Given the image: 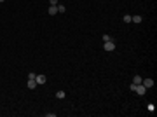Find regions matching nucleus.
<instances>
[{
	"label": "nucleus",
	"mask_w": 157,
	"mask_h": 117,
	"mask_svg": "<svg viewBox=\"0 0 157 117\" xmlns=\"http://www.w3.org/2000/svg\"><path fill=\"white\" fill-rule=\"evenodd\" d=\"M134 93H138L140 96H143V94L147 93V88L143 86V84H136V89H134Z\"/></svg>",
	"instance_id": "1"
},
{
	"label": "nucleus",
	"mask_w": 157,
	"mask_h": 117,
	"mask_svg": "<svg viewBox=\"0 0 157 117\" xmlns=\"http://www.w3.org/2000/svg\"><path fill=\"white\" fill-rule=\"evenodd\" d=\"M47 12H49L51 16H56V14H58V5H49Z\"/></svg>",
	"instance_id": "4"
},
{
	"label": "nucleus",
	"mask_w": 157,
	"mask_h": 117,
	"mask_svg": "<svg viewBox=\"0 0 157 117\" xmlns=\"http://www.w3.org/2000/svg\"><path fill=\"white\" fill-rule=\"evenodd\" d=\"M131 21H133V23H141V16H138V14L131 16Z\"/></svg>",
	"instance_id": "7"
},
{
	"label": "nucleus",
	"mask_w": 157,
	"mask_h": 117,
	"mask_svg": "<svg viewBox=\"0 0 157 117\" xmlns=\"http://www.w3.org/2000/svg\"><path fill=\"white\" fill-rule=\"evenodd\" d=\"M49 5H58V0H49Z\"/></svg>",
	"instance_id": "12"
},
{
	"label": "nucleus",
	"mask_w": 157,
	"mask_h": 117,
	"mask_svg": "<svg viewBox=\"0 0 157 117\" xmlns=\"http://www.w3.org/2000/svg\"><path fill=\"white\" fill-rule=\"evenodd\" d=\"M46 80H47V79H46V75H42V73L35 77V82H37V84H46Z\"/></svg>",
	"instance_id": "5"
},
{
	"label": "nucleus",
	"mask_w": 157,
	"mask_h": 117,
	"mask_svg": "<svg viewBox=\"0 0 157 117\" xmlns=\"http://www.w3.org/2000/svg\"><path fill=\"white\" fill-rule=\"evenodd\" d=\"M2 2H5V0H0V4H2Z\"/></svg>",
	"instance_id": "14"
},
{
	"label": "nucleus",
	"mask_w": 157,
	"mask_h": 117,
	"mask_svg": "<svg viewBox=\"0 0 157 117\" xmlns=\"http://www.w3.org/2000/svg\"><path fill=\"white\" fill-rule=\"evenodd\" d=\"M56 98L63 100V98H65V91H58V93H56Z\"/></svg>",
	"instance_id": "9"
},
{
	"label": "nucleus",
	"mask_w": 157,
	"mask_h": 117,
	"mask_svg": "<svg viewBox=\"0 0 157 117\" xmlns=\"http://www.w3.org/2000/svg\"><path fill=\"white\" fill-rule=\"evenodd\" d=\"M65 10H66V9H65V5H58V12H59V14H63Z\"/></svg>",
	"instance_id": "10"
},
{
	"label": "nucleus",
	"mask_w": 157,
	"mask_h": 117,
	"mask_svg": "<svg viewBox=\"0 0 157 117\" xmlns=\"http://www.w3.org/2000/svg\"><path fill=\"white\" fill-rule=\"evenodd\" d=\"M141 80H143V79H141L140 75H134V77H133V84H141Z\"/></svg>",
	"instance_id": "8"
},
{
	"label": "nucleus",
	"mask_w": 157,
	"mask_h": 117,
	"mask_svg": "<svg viewBox=\"0 0 157 117\" xmlns=\"http://www.w3.org/2000/svg\"><path fill=\"white\" fill-rule=\"evenodd\" d=\"M115 49V42H113V39H110L108 42H105V51H113Z\"/></svg>",
	"instance_id": "2"
},
{
	"label": "nucleus",
	"mask_w": 157,
	"mask_h": 117,
	"mask_svg": "<svg viewBox=\"0 0 157 117\" xmlns=\"http://www.w3.org/2000/svg\"><path fill=\"white\" fill-rule=\"evenodd\" d=\"M124 23H131V16H129V14L124 16Z\"/></svg>",
	"instance_id": "11"
},
{
	"label": "nucleus",
	"mask_w": 157,
	"mask_h": 117,
	"mask_svg": "<svg viewBox=\"0 0 157 117\" xmlns=\"http://www.w3.org/2000/svg\"><path fill=\"white\" fill-rule=\"evenodd\" d=\"M110 40V35H103V42H108Z\"/></svg>",
	"instance_id": "13"
},
{
	"label": "nucleus",
	"mask_w": 157,
	"mask_h": 117,
	"mask_svg": "<svg viewBox=\"0 0 157 117\" xmlns=\"http://www.w3.org/2000/svg\"><path fill=\"white\" fill-rule=\"evenodd\" d=\"M141 84H143L147 89H148V88H154V80H152V79H143V80H141Z\"/></svg>",
	"instance_id": "3"
},
{
	"label": "nucleus",
	"mask_w": 157,
	"mask_h": 117,
	"mask_svg": "<svg viewBox=\"0 0 157 117\" xmlns=\"http://www.w3.org/2000/svg\"><path fill=\"white\" fill-rule=\"evenodd\" d=\"M35 88H37L35 79H28V89H35Z\"/></svg>",
	"instance_id": "6"
}]
</instances>
